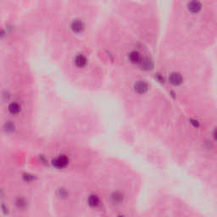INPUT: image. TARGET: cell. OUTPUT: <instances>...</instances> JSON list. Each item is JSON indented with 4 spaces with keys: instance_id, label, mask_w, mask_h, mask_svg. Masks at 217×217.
<instances>
[{
    "instance_id": "30bf717a",
    "label": "cell",
    "mask_w": 217,
    "mask_h": 217,
    "mask_svg": "<svg viewBox=\"0 0 217 217\" xmlns=\"http://www.w3.org/2000/svg\"><path fill=\"white\" fill-rule=\"evenodd\" d=\"M20 110V107L19 104H16V103H12V104H10L9 105V111L12 115H16V114L19 113Z\"/></svg>"
},
{
    "instance_id": "3957f363",
    "label": "cell",
    "mask_w": 217,
    "mask_h": 217,
    "mask_svg": "<svg viewBox=\"0 0 217 217\" xmlns=\"http://www.w3.org/2000/svg\"><path fill=\"white\" fill-rule=\"evenodd\" d=\"M182 81H183V79H182L181 75L180 73H177V72H173L169 76V81L174 86L181 85L182 83Z\"/></svg>"
},
{
    "instance_id": "277c9868",
    "label": "cell",
    "mask_w": 217,
    "mask_h": 217,
    "mask_svg": "<svg viewBox=\"0 0 217 217\" xmlns=\"http://www.w3.org/2000/svg\"><path fill=\"white\" fill-rule=\"evenodd\" d=\"M134 88H135V91H136L137 93L143 94L145 93L146 92L148 91L149 85L144 81H138L135 84V86H134Z\"/></svg>"
},
{
    "instance_id": "9c48e42d",
    "label": "cell",
    "mask_w": 217,
    "mask_h": 217,
    "mask_svg": "<svg viewBox=\"0 0 217 217\" xmlns=\"http://www.w3.org/2000/svg\"><path fill=\"white\" fill-rule=\"evenodd\" d=\"M111 200L115 204H120L123 201V195L120 193H114L113 194L111 195Z\"/></svg>"
},
{
    "instance_id": "8fae6325",
    "label": "cell",
    "mask_w": 217,
    "mask_h": 217,
    "mask_svg": "<svg viewBox=\"0 0 217 217\" xmlns=\"http://www.w3.org/2000/svg\"><path fill=\"white\" fill-rule=\"evenodd\" d=\"M17 204V206H19V207H23V206H25L26 205V202L24 201V199H22V198H19L18 200H17L16 202Z\"/></svg>"
},
{
    "instance_id": "8992f818",
    "label": "cell",
    "mask_w": 217,
    "mask_h": 217,
    "mask_svg": "<svg viewBox=\"0 0 217 217\" xmlns=\"http://www.w3.org/2000/svg\"><path fill=\"white\" fill-rule=\"evenodd\" d=\"M129 60L132 64H138V63H141V61H142V58H141V55H140L139 53L137 52V51H132V52L130 53Z\"/></svg>"
},
{
    "instance_id": "7a4b0ae2",
    "label": "cell",
    "mask_w": 217,
    "mask_h": 217,
    "mask_svg": "<svg viewBox=\"0 0 217 217\" xmlns=\"http://www.w3.org/2000/svg\"><path fill=\"white\" fill-rule=\"evenodd\" d=\"M69 158L66 155H60L58 158L53 159L52 164L55 168L63 169L68 165Z\"/></svg>"
},
{
    "instance_id": "6da1fadb",
    "label": "cell",
    "mask_w": 217,
    "mask_h": 217,
    "mask_svg": "<svg viewBox=\"0 0 217 217\" xmlns=\"http://www.w3.org/2000/svg\"><path fill=\"white\" fill-rule=\"evenodd\" d=\"M187 7H188V10L190 13L198 14L202 10L203 4L199 0H191L188 2Z\"/></svg>"
},
{
    "instance_id": "52a82bcc",
    "label": "cell",
    "mask_w": 217,
    "mask_h": 217,
    "mask_svg": "<svg viewBox=\"0 0 217 217\" xmlns=\"http://www.w3.org/2000/svg\"><path fill=\"white\" fill-rule=\"evenodd\" d=\"M75 64L77 67H84L87 64V59L84 55L79 54L75 59Z\"/></svg>"
},
{
    "instance_id": "ba28073f",
    "label": "cell",
    "mask_w": 217,
    "mask_h": 217,
    "mask_svg": "<svg viewBox=\"0 0 217 217\" xmlns=\"http://www.w3.org/2000/svg\"><path fill=\"white\" fill-rule=\"evenodd\" d=\"M100 204V200L97 195H91L88 198V204L91 207H97Z\"/></svg>"
},
{
    "instance_id": "5b68a950",
    "label": "cell",
    "mask_w": 217,
    "mask_h": 217,
    "mask_svg": "<svg viewBox=\"0 0 217 217\" xmlns=\"http://www.w3.org/2000/svg\"><path fill=\"white\" fill-rule=\"evenodd\" d=\"M72 30L74 32V33H79L82 32L84 30V23L81 21V20H73L72 23Z\"/></svg>"
},
{
    "instance_id": "7c38bea8",
    "label": "cell",
    "mask_w": 217,
    "mask_h": 217,
    "mask_svg": "<svg viewBox=\"0 0 217 217\" xmlns=\"http://www.w3.org/2000/svg\"><path fill=\"white\" fill-rule=\"evenodd\" d=\"M214 137L215 138V140H217V129L215 130L214 132Z\"/></svg>"
}]
</instances>
